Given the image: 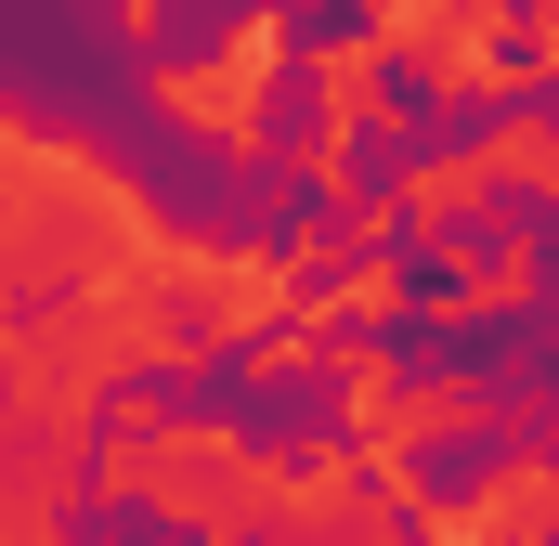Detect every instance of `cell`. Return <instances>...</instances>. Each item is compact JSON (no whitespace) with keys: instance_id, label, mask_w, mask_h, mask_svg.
I'll return each instance as SVG.
<instances>
[{"instance_id":"cell-1","label":"cell","mask_w":559,"mask_h":546,"mask_svg":"<svg viewBox=\"0 0 559 546\" xmlns=\"http://www.w3.org/2000/svg\"><path fill=\"white\" fill-rule=\"evenodd\" d=\"M143 92H156V118H169V131H195L209 156L261 169V156H274V105H286V13H274V0H261V13H235L209 66H156Z\"/></svg>"},{"instance_id":"cell-2","label":"cell","mask_w":559,"mask_h":546,"mask_svg":"<svg viewBox=\"0 0 559 546\" xmlns=\"http://www.w3.org/2000/svg\"><path fill=\"white\" fill-rule=\"evenodd\" d=\"M156 286H169V312H182V339H195V352H248L261 325H286V312H299L286 248H235V235H209V248L182 235Z\"/></svg>"},{"instance_id":"cell-3","label":"cell","mask_w":559,"mask_h":546,"mask_svg":"<svg viewBox=\"0 0 559 546\" xmlns=\"http://www.w3.org/2000/svg\"><path fill=\"white\" fill-rule=\"evenodd\" d=\"M417 534H429V546H559V442H547V429H521V455H495L481 495L417 508Z\"/></svg>"},{"instance_id":"cell-4","label":"cell","mask_w":559,"mask_h":546,"mask_svg":"<svg viewBox=\"0 0 559 546\" xmlns=\"http://www.w3.org/2000/svg\"><path fill=\"white\" fill-rule=\"evenodd\" d=\"M248 429L235 416H169L156 429V468H143V508L169 521V534H209L222 508H248Z\"/></svg>"},{"instance_id":"cell-5","label":"cell","mask_w":559,"mask_h":546,"mask_svg":"<svg viewBox=\"0 0 559 546\" xmlns=\"http://www.w3.org/2000/svg\"><path fill=\"white\" fill-rule=\"evenodd\" d=\"M534 299H547V235H534V222H508V235L455 248V273L429 286L417 312H429V325H495V312H534Z\"/></svg>"},{"instance_id":"cell-6","label":"cell","mask_w":559,"mask_h":546,"mask_svg":"<svg viewBox=\"0 0 559 546\" xmlns=\"http://www.w3.org/2000/svg\"><path fill=\"white\" fill-rule=\"evenodd\" d=\"M495 209H508V195H495L481 143H442L429 169H404V182H391V222H404V235H442V248H455L468 222H495Z\"/></svg>"},{"instance_id":"cell-7","label":"cell","mask_w":559,"mask_h":546,"mask_svg":"<svg viewBox=\"0 0 559 546\" xmlns=\"http://www.w3.org/2000/svg\"><path fill=\"white\" fill-rule=\"evenodd\" d=\"M378 118H391V52H378V39L352 26V39H325V52H312V131L365 143Z\"/></svg>"},{"instance_id":"cell-8","label":"cell","mask_w":559,"mask_h":546,"mask_svg":"<svg viewBox=\"0 0 559 546\" xmlns=\"http://www.w3.org/2000/svg\"><path fill=\"white\" fill-rule=\"evenodd\" d=\"M481 169H495V195L547 209V195H559V118H534V105H508V118L481 131Z\"/></svg>"},{"instance_id":"cell-9","label":"cell","mask_w":559,"mask_h":546,"mask_svg":"<svg viewBox=\"0 0 559 546\" xmlns=\"http://www.w3.org/2000/svg\"><path fill=\"white\" fill-rule=\"evenodd\" d=\"M299 312H325V325H404V312H417V273L391 261V248H365L352 273H325Z\"/></svg>"},{"instance_id":"cell-10","label":"cell","mask_w":559,"mask_h":546,"mask_svg":"<svg viewBox=\"0 0 559 546\" xmlns=\"http://www.w3.org/2000/svg\"><path fill=\"white\" fill-rule=\"evenodd\" d=\"M26 156H39V118H26V105H0V195L26 182Z\"/></svg>"},{"instance_id":"cell-11","label":"cell","mask_w":559,"mask_h":546,"mask_svg":"<svg viewBox=\"0 0 559 546\" xmlns=\"http://www.w3.org/2000/svg\"><path fill=\"white\" fill-rule=\"evenodd\" d=\"M105 26H118L131 52H156V39H169V0H105Z\"/></svg>"},{"instance_id":"cell-12","label":"cell","mask_w":559,"mask_h":546,"mask_svg":"<svg viewBox=\"0 0 559 546\" xmlns=\"http://www.w3.org/2000/svg\"><path fill=\"white\" fill-rule=\"evenodd\" d=\"M274 13H325V0H274Z\"/></svg>"}]
</instances>
